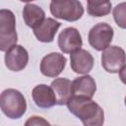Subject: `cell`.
I'll return each instance as SVG.
<instances>
[{"label":"cell","mask_w":126,"mask_h":126,"mask_svg":"<svg viewBox=\"0 0 126 126\" xmlns=\"http://www.w3.org/2000/svg\"><path fill=\"white\" fill-rule=\"evenodd\" d=\"M51 88L54 91L58 105H64L73 95L72 82L67 78H58L51 82Z\"/></svg>","instance_id":"14"},{"label":"cell","mask_w":126,"mask_h":126,"mask_svg":"<svg viewBox=\"0 0 126 126\" xmlns=\"http://www.w3.org/2000/svg\"><path fill=\"white\" fill-rule=\"evenodd\" d=\"M50 123L47 122L45 119L39 116H31L27 122L25 123L26 126H33V125H49Z\"/></svg>","instance_id":"18"},{"label":"cell","mask_w":126,"mask_h":126,"mask_svg":"<svg viewBox=\"0 0 126 126\" xmlns=\"http://www.w3.org/2000/svg\"><path fill=\"white\" fill-rule=\"evenodd\" d=\"M32 96L34 103L40 108H49L57 104L56 96L51 86L44 84L37 85L32 92Z\"/></svg>","instance_id":"11"},{"label":"cell","mask_w":126,"mask_h":126,"mask_svg":"<svg viewBox=\"0 0 126 126\" xmlns=\"http://www.w3.org/2000/svg\"><path fill=\"white\" fill-rule=\"evenodd\" d=\"M2 112L11 119L21 118L27 110V102L24 94L14 89H7L0 96Z\"/></svg>","instance_id":"2"},{"label":"cell","mask_w":126,"mask_h":126,"mask_svg":"<svg viewBox=\"0 0 126 126\" xmlns=\"http://www.w3.org/2000/svg\"><path fill=\"white\" fill-rule=\"evenodd\" d=\"M49 8L52 16L68 22L78 21L84 14V7L79 0H62L59 2H51Z\"/></svg>","instance_id":"4"},{"label":"cell","mask_w":126,"mask_h":126,"mask_svg":"<svg viewBox=\"0 0 126 126\" xmlns=\"http://www.w3.org/2000/svg\"><path fill=\"white\" fill-rule=\"evenodd\" d=\"M17 40L14 13L7 9L0 10V50L6 52L11 46L17 44Z\"/></svg>","instance_id":"3"},{"label":"cell","mask_w":126,"mask_h":126,"mask_svg":"<svg viewBox=\"0 0 126 126\" xmlns=\"http://www.w3.org/2000/svg\"><path fill=\"white\" fill-rule=\"evenodd\" d=\"M21 2H26V3H28V2H32V1H34V0H20Z\"/></svg>","instance_id":"20"},{"label":"cell","mask_w":126,"mask_h":126,"mask_svg":"<svg viewBox=\"0 0 126 126\" xmlns=\"http://www.w3.org/2000/svg\"><path fill=\"white\" fill-rule=\"evenodd\" d=\"M96 91V84L92 76L86 74L82 77L76 78L72 82L73 95H81L93 97Z\"/></svg>","instance_id":"12"},{"label":"cell","mask_w":126,"mask_h":126,"mask_svg":"<svg viewBox=\"0 0 126 126\" xmlns=\"http://www.w3.org/2000/svg\"><path fill=\"white\" fill-rule=\"evenodd\" d=\"M112 14L116 25L121 29H126V2L116 5L113 8Z\"/></svg>","instance_id":"17"},{"label":"cell","mask_w":126,"mask_h":126,"mask_svg":"<svg viewBox=\"0 0 126 126\" xmlns=\"http://www.w3.org/2000/svg\"><path fill=\"white\" fill-rule=\"evenodd\" d=\"M88 13L93 17H103L110 13V0H87Z\"/></svg>","instance_id":"16"},{"label":"cell","mask_w":126,"mask_h":126,"mask_svg":"<svg viewBox=\"0 0 126 126\" xmlns=\"http://www.w3.org/2000/svg\"><path fill=\"white\" fill-rule=\"evenodd\" d=\"M83 45L82 36L79 31L69 27L64 29L58 36V46L63 53H73L81 49Z\"/></svg>","instance_id":"7"},{"label":"cell","mask_w":126,"mask_h":126,"mask_svg":"<svg viewBox=\"0 0 126 126\" xmlns=\"http://www.w3.org/2000/svg\"><path fill=\"white\" fill-rule=\"evenodd\" d=\"M126 63L124 49L117 45H110L101 54V65L108 73H118Z\"/></svg>","instance_id":"6"},{"label":"cell","mask_w":126,"mask_h":126,"mask_svg":"<svg viewBox=\"0 0 126 126\" xmlns=\"http://www.w3.org/2000/svg\"><path fill=\"white\" fill-rule=\"evenodd\" d=\"M59 1H62V0H52L51 2H59Z\"/></svg>","instance_id":"21"},{"label":"cell","mask_w":126,"mask_h":126,"mask_svg":"<svg viewBox=\"0 0 126 126\" xmlns=\"http://www.w3.org/2000/svg\"><path fill=\"white\" fill-rule=\"evenodd\" d=\"M29 62V53L22 45L15 44L11 46L5 54L6 67L14 72L22 71L26 68Z\"/></svg>","instance_id":"9"},{"label":"cell","mask_w":126,"mask_h":126,"mask_svg":"<svg viewBox=\"0 0 126 126\" xmlns=\"http://www.w3.org/2000/svg\"><path fill=\"white\" fill-rule=\"evenodd\" d=\"M70 66L75 73L88 74L94 67V57L86 49H79L70 55Z\"/></svg>","instance_id":"10"},{"label":"cell","mask_w":126,"mask_h":126,"mask_svg":"<svg viewBox=\"0 0 126 126\" xmlns=\"http://www.w3.org/2000/svg\"><path fill=\"white\" fill-rule=\"evenodd\" d=\"M113 37V29L106 23H98L94 25L89 32L88 39L93 48L102 51L107 48Z\"/></svg>","instance_id":"5"},{"label":"cell","mask_w":126,"mask_h":126,"mask_svg":"<svg viewBox=\"0 0 126 126\" xmlns=\"http://www.w3.org/2000/svg\"><path fill=\"white\" fill-rule=\"evenodd\" d=\"M66 57L61 53H49L41 59L40 72L46 77L55 78L64 70L66 66Z\"/></svg>","instance_id":"8"},{"label":"cell","mask_w":126,"mask_h":126,"mask_svg":"<svg viewBox=\"0 0 126 126\" xmlns=\"http://www.w3.org/2000/svg\"><path fill=\"white\" fill-rule=\"evenodd\" d=\"M119 78L123 84L126 85V65L122 67V69L119 71Z\"/></svg>","instance_id":"19"},{"label":"cell","mask_w":126,"mask_h":126,"mask_svg":"<svg viewBox=\"0 0 126 126\" xmlns=\"http://www.w3.org/2000/svg\"><path fill=\"white\" fill-rule=\"evenodd\" d=\"M124 101H125V105H126V96H125V100Z\"/></svg>","instance_id":"22"},{"label":"cell","mask_w":126,"mask_h":126,"mask_svg":"<svg viewBox=\"0 0 126 126\" xmlns=\"http://www.w3.org/2000/svg\"><path fill=\"white\" fill-rule=\"evenodd\" d=\"M66 105L85 126H101L104 122L103 109L91 97L72 95Z\"/></svg>","instance_id":"1"},{"label":"cell","mask_w":126,"mask_h":126,"mask_svg":"<svg viewBox=\"0 0 126 126\" xmlns=\"http://www.w3.org/2000/svg\"><path fill=\"white\" fill-rule=\"evenodd\" d=\"M23 18L26 25L33 30L45 20V13L35 4H27L23 9Z\"/></svg>","instance_id":"15"},{"label":"cell","mask_w":126,"mask_h":126,"mask_svg":"<svg viewBox=\"0 0 126 126\" xmlns=\"http://www.w3.org/2000/svg\"><path fill=\"white\" fill-rule=\"evenodd\" d=\"M61 24L52 18L45 19L38 27L33 29L35 37L41 42H51Z\"/></svg>","instance_id":"13"}]
</instances>
